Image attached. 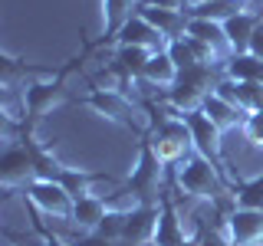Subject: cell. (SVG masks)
<instances>
[{
    "instance_id": "cell-1",
    "label": "cell",
    "mask_w": 263,
    "mask_h": 246,
    "mask_svg": "<svg viewBox=\"0 0 263 246\" xmlns=\"http://www.w3.org/2000/svg\"><path fill=\"white\" fill-rule=\"evenodd\" d=\"M152 151L161 158L164 168H181L187 158H194V138H191V128H187V121L181 118L178 112H171L168 118H161V125L155 128L152 135Z\"/></svg>"
},
{
    "instance_id": "cell-2",
    "label": "cell",
    "mask_w": 263,
    "mask_h": 246,
    "mask_svg": "<svg viewBox=\"0 0 263 246\" xmlns=\"http://www.w3.org/2000/svg\"><path fill=\"white\" fill-rule=\"evenodd\" d=\"M175 180H178L181 191L197 197V200H214V197L220 194V187H224L220 168L214 161L201 158V154H194V158H187L181 168H175Z\"/></svg>"
},
{
    "instance_id": "cell-3",
    "label": "cell",
    "mask_w": 263,
    "mask_h": 246,
    "mask_svg": "<svg viewBox=\"0 0 263 246\" xmlns=\"http://www.w3.org/2000/svg\"><path fill=\"white\" fill-rule=\"evenodd\" d=\"M23 194H27V200L43 213V217L72 220V207H76V200H72V194L66 191L60 180H30V184L23 187Z\"/></svg>"
},
{
    "instance_id": "cell-4",
    "label": "cell",
    "mask_w": 263,
    "mask_h": 246,
    "mask_svg": "<svg viewBox=\"0 0 263 246\" xmlns=\"http://www.w3.org/2000/svg\"><path fill=\"white\" fill-rule=\"evenodd\" d=\"M161 174H164V164H161L158 154L152 151V145L145 141L142 151H138L135 168H132V174H128V191L142 203H152V197L158 194V187H161Z\"/></svg>"
},
{
    "instance_id": "cell-5",
    "label": "cell",
    "mask_w": 263,
    "mask_h": 246,
    "mask_svg": "<svg viewBox=\"0 0 263 246\" xmlns=\"http://www.w3.org/2000/svg\"><path fill=\"white\" fill-rule=\"evenodd\" d=\"M224 236L230 246H260L263 243V210L234 207L224 220Z\"/></svg>"
},
{
    "instance_id": "cell-6",
    "label": "cell",
    "mask_w": 263,
    "mask_h": 246,
    "mask_svg": "<svg viewBox=\"0 0 263 246\" xmlns=\"http://www.w3.org/2000/svg\"><path fill=\"white\" fill-rule=\"evenodd\" d=\"M86 105L92 112H99L102 118L115 121L122 128H135V105L125 98L122 89H96L92 95L86 98Z\"/></svg>"
},
{
    "instance_id": "cell-7",
    "label": "cell",
    "mask_w": 263,
    "mask_h": 246,
    "mask_svg": "<svg viewBox=\"0 0 263 246\" xmlns=\"http://www.w3.org/2000/svg\"><path fill=\"white\" fill-rule=\"evenodd\" d=\"M181 118L187 121V128H191V138H194V151L201 154V158H208L214 161L220 168V151H224V145H220V131L214 121L208 118L204 112H187V115H181Z\"/></svg>"
},
{
    "instance_id": "cell-8",
    "label": "cell",
    "mask_w": 263,
    "mask_h": 246,
    "mask_svg": "<svg viewBox=\"0 0 263 246\" xmlns=\"http://www.w3.org/2000/svg\"><path fill=\"white\" fill-rule=\"evenodd\" d=\"M158 220H161V207H155V203H142V207H135L128 213L122 243H125V246H152L155 233H158Z\"/></svg>"
},
{
    "instance_id": "cell-9",
    "label": "cell",
    "mask_w": 263,
    "mask_h": 246,
    "mask_svg": "<svg viewBox=\"0 0 263 246\" xmlns=\"http://www.w3.org/2000/svg\"><path fill=\"white\" fill-rule=\"evenodd\" d=\"M30 180H36L33 174V158H30V148H7L4 158H0V184L10 191V187H27Z\"/></svg>"
},
{
    "instance_id": "cell-10",
    "label": "cell",
    "mask_w": 263,
    "mask_h": 246,
    "mask_svg": "<svg viewBox=\"0 0 263 246\" xmlns=\"http://www.w3.org/2000/svg\"><path fill=\"white\" fill-rule=\"evenodd\" d=\"M115 43L119 46H142V49H152V53H164V49H168V39H164L142 13H135L125 27L115 33Z\"/></svg>"
},
{
    "instance_id": "cell-11",
    "label": "cell",
    "mask_w": 263,
    "mask_h": 246,
    "mask_svg": "<svg viewBox=\"0 0 263 246\" xmlns=\"http://www.w3.org/2000/svg\"><path fill=\"white\" fill-rule=\"evenodd\" d=\"M214 92L220 98H227L234 109H240L243 115L263 109V86L260 82H234V79H220L217 86H214Z\"/></svg>"
},
{
    "instance_id": "cell-12",
    "label": "cell",
    "mask_w": 263,
    "mask_h": 246,
    "mask_svg": "<svg viewBox=\"0 0 263 246\" xmlns=\"http://www.w3.org/2000/svg\"><path fill=\"white\" fill-rule=\"evenodd\" d=\"M63 86L60 79H49V82H30L23 89V112H30V118H43V115L53 109V105L63 102Z\"/></svg>"
},
{
    "instance_id": "cell-13",
    "label": "cell",
    "mask_w": 263,
    "mask_h": 246,
    "mask_svg": "<svg viewBox=\"0 0 263 246\" xmlns=\"http://www.w3.org/2000/svg\"><path fill=\"white\" fill-rule=\"evenodd\" d=\"M184 36H194V39H201V43H208L220 59H230V56H234V46H230V39H227V33H224V23L201 20V16H187Z\"/></svg>"
},
{
    "instance_id": "cell-14",
    "label": "cell",
    "mask_w": 263,
    "mask_h": 246,
    "mask_svg": "<svg viewBox=\"0 0 263 246\" xmlns=\"http://www.w3.org/2000/svg\"><path fill=\"white\" fill-rule=\"evenodd\" d=\"M138 13H142L145 20L152 23L164 39H168V43H171V39H178V36H184V27H187V13L184 10H155V7H138Z\"/></svg>"
},
{
    "instance_id": "cell-15",
    "label": "cell",
    "mask_w": 263,
    "mask_h": 246,
    "mask_svg": "<svg viewBox=\"0 0 263 246\" xmlns=\"http://www.w3.org/2000/svg\"><path fill=\"white\" fill-rule=\"evenodd\" d=\"M201 112L208 115V118L217 125L220 131H230V128H240L243 125V118L247 115L240 109H234V105L227 102V98H220L217 92H211L208 98H204V105H201Z\"/></svg>"
},
{
    "instance_id": "cell-16",
    "label": "cell",
    "mask_w": 263,
    "mask_h": 246,
    "mask_svg": "<svg viewBox=\"0 0 263 246\" xmlns=\"http://www.w3.org/2000/svg\"><path fill=\"white\" fill-rule=\"evenodd\" d=\"M260 20L263 16L250 13V10H240L237 16L224 20V33H227L230 46H234V53H247V43H250V36H253V30H257Z\"/></svg>"
},
{
    "instance_id": "cell-17",
    "label": "cell",
    "mask_w": 263,
    "mask_h": 246,
    "mask_svg": "<svg viewBox=\"0 0 263 246\" xmlns=\"http://www.w3.org/2000/svg\"><path fill=\"white\" fill-rule=\"evenodd\" d=\"M142 79H145V82H152V86H164V89H171V86H178L181 69L175 66V59L168 56V49H164V53H152V59H148L145 72H142Z\"/></svg>"
},
{
    "instance_id": "cell-18",
    "label": "cell",
    "mask_w": 263,
    "mask_h": 246,
    "mask_svg": "<svg viewBox=\"0 0 263 246\" xmlns=\"http://www.w3.org/2000/svg\"><path fill=\"white\" fill-rule=\"evenodd\" d=\"M224 76L234 82H260L263 86V59H257L250 53H234L224 63Z\"/></svg>"
},
{
    "instance_id": "cell-19",
    "label": "cell",
    "mask_w": 263,
    "mask_h": 246,
    "mask_svg": "<svg viewBox=\"0 0 263 246\" xmlns=\"http://www.w3.org/2000/svg\"><path fill=\"white\" fill-rule=\"evenodd\" d=\"M184 240L187 236H184V227H181L178 210L171 207L168 200H161V220H158V233H155L152 246H181Z\"/></svg>"
},
{
    "instance_id": "cell-20",
    "label": "cell",
    "mask_w": 263,
    "mask_h": 246,
    "mask_svg": "<svg viewBox=\"0 0 263 246\" xmlns=\"http://www.w3.org/2000/svg\"><path fill=\"white\" fill-rule=\"evenodd\" d=\"M105 200L102 197H96V194H89V197H79L76 200V207H72V223H76L79 230H89V233H96V227L102 223V217H105Z\"/></svg>"
},
{
    "instance_id": "cell-21",
    "label": "cell",
    "mask_w": 263,
    "mask_h": 246,
    "mask_svg": "<svg viewBox=\"0 0 263 246\" xmlns=\"http://www.w3.org/2000/svg\"><path fill=\"white\" fill-rule=\"evenodd\" d=\"M138 7V0H102V30L105 36H115L125 23L132 20V10Z\"/></svg>"
},
{
    "instance_id": "cell-22",
    "label": "cell",
    "mask_w": 263,
    "mask_h": 246,
    "mask_svg": "<svg viewBox=\"0 0 263 246\" xmlns=\"http://www.w3.org/2000/svg\"><path fill=\"white\" fill-rule=\"evenodd\" d=\"M240 10H247V0H211L204 7H191L187 16H201V20H214V23H224L230 16H237Z\"/></svg>"
},
{
    "instance_id": "cell-23",
    "label": "cell",
    "mask_w": 263,
    "mask_h": 246,
    "mask_svg": "<svg viewBox=\"0 0 263 246\" xmlns=\"http://www.w3.org/2000/svg\"><path fill=\"white\" fill-rule=\"evenodd\" d=\"M30 158H33V174H36V180H60L66 174V168H63V161L56 158V154H49L46 148H36V145H30Z\"/></svg>"
},
{
    "instance_id": "cell-24",
    "label": "cell",
    "mask_w": 263,
    "mask_h": 246,
    "mask_svg": "<svg viewBox=\"0 0 263 246\" xmlns=\"http://www.w3.org/2000/svg\"><path fill=\"white\" fill-rule=\"evenodd\" d=\"M148 59H152V49H142V46H119V53H115V66L125 76H138V79H142Z\"/></svg>"
},
{
    "instance_id": "cell-25",
    "label": "cell",
    "mask_w": 263,
    "mask_h": 246,
    "mask_svg": "<svg viewBox=\"0 0 263 246\" xmlns=\"http://www.w3.org/2000/svg\"><path fill=\"white\" fill-rule=\"evenodd\" d=\"M125 223H128L125 210H105L102 223L96 227L92 236H99V240H105V243H122V236H125Z\"/></svg>"
},
{
    "instance_id": "cell-26",
    "label": "cell",
    "mask_w": 263,
    "mask_h": 246,
    "mask_svg": "<svg viewBox=\"0 0 263 246\" xmlns=\"http://www.w3.org/2000/svg\"><path fill=\"white\" fill-rule=\"evenodd\" d=\"M234 207L243 210H263V171L253 180H243L234 194Z\"/></svg>"
},
{
    "instance_id": "cell-27",
    "label": "cell",
    "mask_w": 263,
    "mask_h": 246,
    "mask_svg": "<svg viewBox=\"0 0 263 246\" xmlns=\"http://www.w3.org/2000/svg\"><path fill=\"white\" fill-rule=\"evenodd\" d=\"M96 174H86V171H72V168H66V174L60 177V184L66 187V191L72 194V200H79V197H89V194H96L92 191V184H96Z\"/></svg>"
},
{
    "instance_id": "cell-28",
    "label": "cell",
    "mask_w": 263,
    "mask_h": 246,
    "mask_svg": "<svg viewBox=\"0 0 263 246\" xmlns=\"http://www.w3.org/2000/svg\"><path fill=\"white\" fill-rule=\"evenodd\" d=\"M168 56L175 59V66H178L181 72H187V69H194V66H201V63H197V56L191 53V46H187L184 36H178V39H171V43H168Z\"/></svg>"
},
{
    "instance_id": "cell-29",
    "label": "cell",
    "mask_w": 263,
    "mask_h": 246,
    "mask_svg": "<svg viewBox=\"0 0 263 246\" xmlns=\"http://www.w3.org/2000/svg\"><path fill=\"white\" fill-rule=\"evenodd\" d=\"M240 131H243V138L250 145H257V148H263V109H257V112H250L243 118V125H240Z\"/></svg>"
},
{
    "instance_id": "cell-30",
    "label": "cell",
    "mask_w": 263,
    "mask_h": 246,
    "mask_svg": "<svg viewBox=\"0 0 263 246\" xmlns=\"http://www.w3.org/2000/svg\"><path fill=\"white\" fill-rule=\"evenodd\" d=\"M247 53H250V56H257V59H263V20L257 23V30H253L250 43H247Z\"/></svg>"
},
{
    "instance_id": "cell-31",
    "label": "cell",
    "mask_w": 263,
    "mask_h": 246,
    "mask_svg": "<svg viewBox=\"0 0 263 246\" xmlns=\"http://www.w3.org/2000/svg\"><path fill=\"white\" fill-rule=\"evenodd\" d=\"M138 7H155V10H181L184 0H138Z\"/></svg>"
},
{
    "instance_id": "cell-32",
    "label": "cell",
    "mask_w": 263,
    "mask_h": 246,
    "mask_svg": "<svg viewBox=\"0 0 263 246\" xmlns=\"http://www.w3.org/2000/svg\"><path fill=\"white\" fill-rule=\"evenodd\" d=\"M43 246H69V243H66V240H60V236H46V240H43Z\"/></svg>"
},
{
    "instance_id": "cell-33",
    "label": "cell",
    "mask_w": 263,
    "mask_h": 246,
    "mask_svg": "<svg viewBox=\"0 0 263 246\" xmlns=\"http://www.w3.org/2000/svg\"><path fill=\"white\" fill-rule=\"evenodd\" d=\"M187 4V10H191V7H204V4H211V0H184Z\"/></svg>"
},
{
    "instance_id": "cell-34",
    "label": "cell",
    "mask_w": 263,
    "mask_h": 246,
    "mask_svg": "<svg viewBox=\"0 0 263 246\" xmlns=\"http://www.w3.org/2000/svg\"><path fill=\"white\" fill-rule=\"evenodd\" d=\"M181 246H197V240H191V236H187V240H184V243H181Z\"/></svg>"
}]
</instances>
